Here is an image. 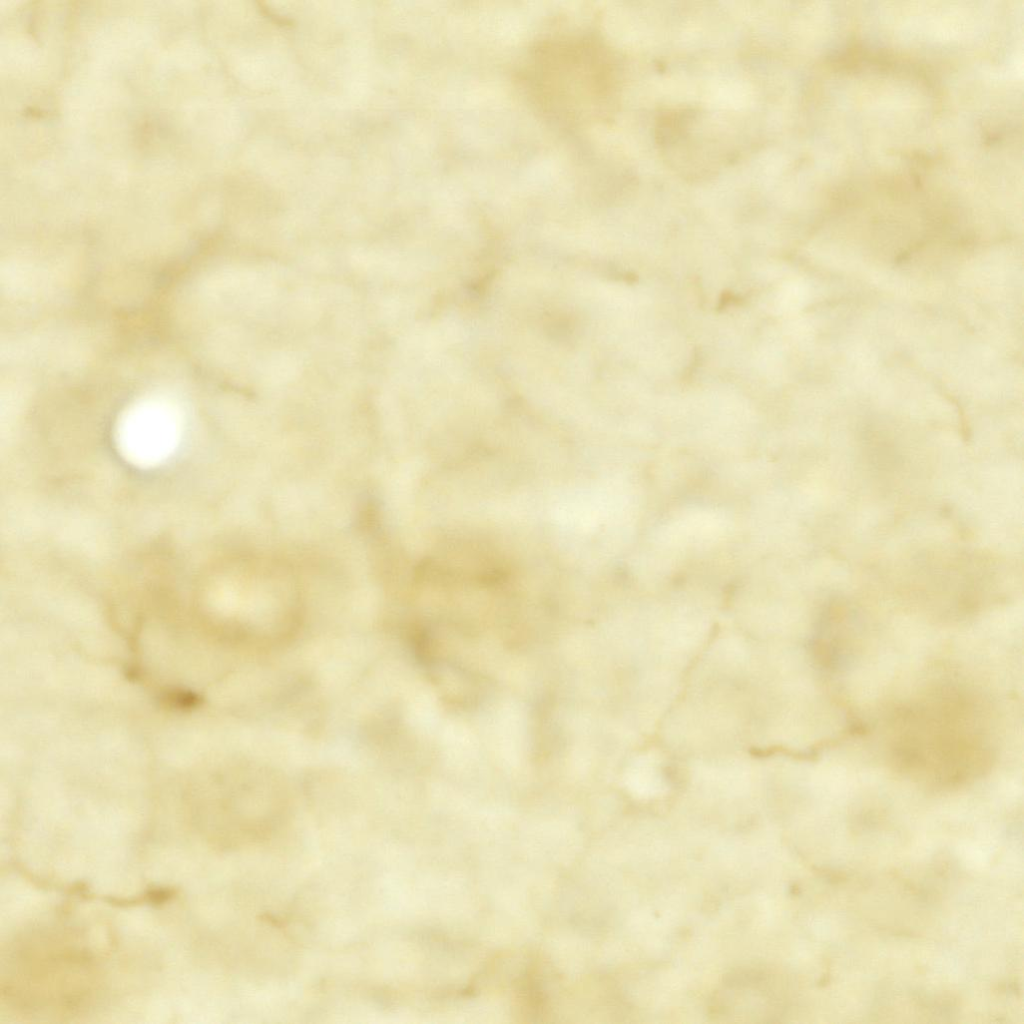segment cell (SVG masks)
<instances>
[{
	"mask_svg": "<svg viewBox=\"0 0 1024 1024\" xmlns=\"http://www.w3.org/2000/svg\"><path fill=\"white\" fill-rule=\"evenodd\" d=\"M975 700L969 691L945 685L899 708L890 736L896 768L947 787L982 776L994 752L985 714Z\"/></svg>",
	"mask_w": 1024,
	"mask_h": 1024,
	"instance_id": "6da1fadb",
	"label": "cell"
},
{
	"mask_svg": "<svg viewBox=\"0 0 1024 1024\" xmlns=\"http://www.w3.org/2000/svg\"><path fill=\"white\" fill-rule=\"evenodd\" d=\"M521 80L545 118L576 128L599 117L612 103L617 68L612 52L597 36L570 32L536 42Z\"/></svg>",
	"mask_w": 1024,
	"mask_h": 1024,
	"instance_id": "7a4b0ae2",
	"label": "cell"
},
{
	"mask_svg": "<svg viewBox=\"0 0 1024 1024\" xmlns=\"http://www.w3.org/2000/svg\"><path fill=\"white\" fill-rule=\"evenodd\" d=\"M64 933L30 934L16 944L3 975V994L24 1013L58 1016L83 1008L97 984L92 952Z\"/></svg>",
	"mask_w": 1024,
	"mask_h": 1024,
	"instance_id": "3957f363",
	"label": "cell"
},
{
	"mask_svg": "<svg viewBox=\"0 0 1024 1024\" xmlns=\"http://www.w3.org/2000/svg\"><path fill=\"white\" fill-rule=\"evenodd\" d=\"M855 620L845 604L836 603L827 610L817 639L819 659L826 670L841 671L852 661L857 643Z\"/></svg>",
	"mask_w": 1024,
	"mask_h": 1024,
	"instance_id": "277c9868",
	"label": "cell"
}]
</instances>
